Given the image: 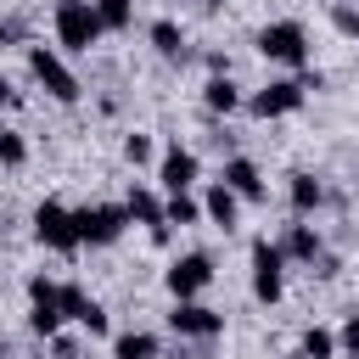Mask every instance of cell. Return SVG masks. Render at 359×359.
Here are the masks:
<instances>
[{
    "label": "cell",
    "instance_id": "obj_1",
    "mask_svg": "<svg viewBox=\"0 0 359 359\" xmlns=\"http://www.w3.org/2000/svg\"><path fill=\"white\" fill-rule=\"evenodd\" d=\"M252 45H258V56H264V62L292 67V73H303V67H309V56H314L309 28H303L297 17H275V22H264V28L252 34Z\"/></svg>",
    "mask_w": 359,
    "mask_h": 359
},
{
    "label": "cell",
    "instance_id": "obj_2",
    "mask_svg": "<svg viewBox=\"0 0 359 359\" xmlns=\"http://www.w3.org/2000/svg\"><path fill=\"white\" fill-rule=\"evenodd\" d=\"M50 28H56V45L62 50H73V56H84V50H95L101 45V11H95V0H56L50 6Z\"/></svg>",
    "mask_w": 359,
    "mask_h": 359
},
{
    "label": "cell",
    "instance_id": "obj_3",
    "mask_svg": "<svg viewBox=\"0 0 359 359\" xmlns=\"http://www.w3.org/2000/svg\"><path fill=\"white\" fill-rule=\"evenodd\" d=\"M28 73H34V84H39L50 101H62V107H73V101L84 95L79 73L62 62V50H56V45H28Z\"/></svg>",
    "mask_w": 359,
    "mask_h": 359
},
{
    "label": "cell",
    "instance_id": "obj_4",
    "mask_svg": "<svg viewBox=\"0 0 359 359\" xmlns=\"http://www.w3.org/2000/svg\"><path fill=\"white\" fill-rule=\"evenodd\" d=\"M247 264H252V297H258L264 309H275V303L286 297V252H280V241L258 236L252 252H247Z\"/></svg>",
    "mask_w": 359,
    "mask_h": 359
},
{
    "label": "cell",
    "instance_id": "obj_5",
    "mask_svg": "<svg viewBox=\"0 0 359 359\" xmlns=\"http://www.w3.org/2000/svg\"><path fill=\"white\" fill-rule=\"evenodd\" d=\"M73 224H79V241L84 247H112L135 219H129L123 202H84V208H73Z\"/></svg>",
    "mask_w": 359,
    "mask_h": 359
},
{
    "label": "cell",
    "instance_id": "obj_6",
    "mask_svg": "<svg viewBox=\"0 0 359 359\" xmlns=\"http://www.w3.org/2000/svg\"><path fill=\"white\" fill-rule=\"evenodd\" d=\"M34 241H39V247H50V252H79L84 241H79L73 208H67V202H56V196H45V202L34 208Z\"/></svg>",
    "mask_w": 359,
    "mask_h": 359
},
{
    "label": "cell",
    "instance_id": "obj_7",
    "mask_svg": "<svg viewBox=\"0 0 359 359\" xmlns=\"http://www.w3.org/2000/svg\"><path fill=\"white\" fill-rule=\"evenodd\" d=\"M303 101H309V90H303V84H297V73H292V79H269L264 90H252V95H247V112H252V118H264V123H275V118L303 112Z\"/></svg>",
    "mask_w": 359,
    "mask_h": 359
},
{
    "label": "cell",
    "instance_id": "obj_8",
    "mask_svg": "<svg viewBox=\"0 0 359 359\" xmlns=\"http://www.w3.org/2000/svg\"><path fill=\"white\" fill-rule=\"evenodd\" d=\"M163 286H168V297H174V303L202 297V292L213 286V258H208V252H180V258L163 269Z\"/></svg>",
    "mask_w": 359,
    "mask_h": 359
},
{
    "label": "cell",
    "instance_id": "obj_9",
    "mask_svg": "<svg viewBox=\"0 0 359 359\" xmlns=\"http://www.w3.org/2000/svg\"><path fill=\"white\" fill-rule=\"evenodd\" d=\"M168 331L185 337V342H213V337L224 331V314L208 309L202 297H191V303H174V309H168Z\"/></svg>",
    "mask_w": 359,
    "mask_h": 359
},
{
    "label": "cell",
    "instance_id": "obj_10",
    "mask_svg": "<svg viewBox=\"0 0 359 359\" xmlns=\"http://www.w3.org/2000/svg\"><path fill=\"white\" fill-rule=\"evenodd\" d=\"M56 303H62V314L79 325V331H90V337H112V320H107V309L79 286V280H62V292H56Z\"/></svg>",
    "mask_w": 359,
    "mask_h": 359
},
{
    "label": "cell",
    "instance_id": "obj_11",
    "mask_svg": "<svg viewBox=\"0 0 359 359\" xmlns=\"http://www.w3.org/2000/svg\"><path fill=\"white\" fill-rule=\"evenodd\" d=\"M196 180H202V157L174 140V146L157 157V185H163V196H168V191H191Z\"/></svg>",
    "mask_w": 359,
    "mask_h": 359
},
{
    "label": "cell",
    "instance_id": "obj_12",
    "mask_svg": "<svg viewBox=\"0 0 359 359\" xmlns=\"http://www.w3.org/2000/svg\"><path fill=\"white\" fill-rule=\"evenodd\" d=\"M123 208H129L135 224H146V236H151L157 247H168V230H174V224L163 219V196H157L151 185H129V191H123Z\"/></svg>",
    "mask_w": 359,
    "mask_h": 359
},
{
    "label": "cell",
    "instance_id": "obj_13",
    "mask_svg": "<svg viewBox=\"0 0 359 359\" xmlns=\"http://www.w3.org/2000/svg\"><path fill=\"white\" fill-rule=\"evenodd\" d=\"M219 180H224V185H230L241 202H264V196H269V185H264V168H258L252 157H224Z\"/></svg>",
    "mask_w": 359,
    "mask_h": 359
},
{
    "label": "cell",
    "instance_id": "obj_14",
    "mask_svg": "<svg viewBox=\"0 0 359 359\" xmlns=\"http://www.w3.org/2000/svg\"><path fill=\"white\" fill-rule=\"evenodd\" d=\"M202 219H208L213 230H236V224H241V196H236L224 180H213V185L202 191Z\"/></svg>",
    "mask_w": 359,
    "mask_h": 359
},
{
    "label": "cell",
    "instance_id": "obj_15",
    "mask_svg": "<svg viewBox=\"0 0 359 359\" xmlns=\"http://www.w3.org/2000/svg\"><path fill=\"white\" fill-rule=\"evenodd\" d=\"M280 252H286V264H320V252H325V236H320L309 219H297V224H286V241H280Z\"/></svg>",
    "mask_w": 359,
    "mask_h": 359
},
{
    "label": "cell",
    "instance_id": "obj_16",
    "mask_svg": "<svg viewBox=\"0 0 359 359\" xmlns=\"http://www.w3.org/2000/svg\"><path fill=\"white\" fill-rule=\"evenodd\" d=\"M202 107L219 112V118H230V112L247 107V95H241V84H236L230 73H208V84H202Z\"/></svg>",
    "mask_w": 359,
    "mask_h": 359
},
{
    "label": "cell",
    "instance_id": "obj_17",
    "mask_svg": "<svg viewBox=\"0 0 359 359\" xmlns=\"http://www.w3.org/2000/svg\"><path fill=\"white\" fill-rule=\"evenodd\" d=\"M146 39H151V50H157L163 62H185V56H191V39H185V28H180L174 17H157V22L146 28Z\"/></svg>",
    "mask_w": 359,
    "mask_h": 359
},
{
    "label": "cell",
    "instance_id": "obj_18",
    "mask_svg": "<svg viewBox=\"0 0 359 359\" xmlns=\"http://www.w3.org/2000/svg\"><path fill=\"white\" fill-rule=\"evenodd\" d=\"M286 202H292V213H297V219H309V213H320V208H325V185H320L314 174H303V168H297V174H286Z\"/></svg>",
    "mask_w": 359,
    "mask_h": 359
},
{
    "label": "cell",
    "instance_id": "obj_19",
    "mask_svg": "<svg viewBox=\"0 0 359 359\" xmlns=\"http://www.w3.org/2000/svg\"><path fill=\"white\" fill-rule=\"evenodd\" d=\"M163 219L180 224V230L202 224V196H196V191H168V196H163Z\"/></svg>",
    "mask_w": 359,
    "mask_h": 359
},
{
    "label": "cell",
    "instance_id": "obj_20",
    "mask_svg": "<svg viewBox=\"0 0 359 359\" xmlns=\"http://www.w3.org/2000/svg\"><path fill=\"white\" fill-rule=\"evenodd\" d=\"M157 353H163V342L151 331H118L112 337V359H157Z\"/></svg>",
    "mask_w": 359,
    "mask_h": 359
},
{
    "label": "cell",
    "instance_id": "obj_21",
    "mask_svg": "<svg viewBox=\"0 0 359 359\" xmlns=\"http://www.w3.org/2000/svg\"><path fill=\"white\" fill-rule=\"evenodd\" d=\"M62 325H67V314H62L56 297H50V303H28V331H34V337L50 342V337H62Z\"/></svg>",
    "mask_w": 359,
    "mask_h": 359
},
{
    "label": "cell",
    "instance_id": "obj_22",
    "mask_svg": "<svg viewBox=\"0 0 359 359\" xmlns=\"http://www.w3.org/2000/svg\"><path fill=\"white\" fill-rule=\"evenodd\" d=\"M297 353H303V359H337L342 348H337V331H331V325H303Z\"/></svg>",
    "mask_w": 359,
    "mask_h": 359
},
{
    "label": "cell",
    "instance_id": "obj_23",
    "mask_svg": "<svg viewBox=\"0 0 359 359\" xmlns=\"http://www.w3.org/2000/svg\"><path fill=\"white\" fill-rule=\"evenodd\" d=\"M118 151H123V163H129V168H146V163H157V157H163V151L151 146V135H146V129H129Z\"/></svg>",
    "mask_w": 359,
    "mask_h": 359
},
{
    "label": "cell",
    "instance_id": "obj_24",
    "mask_svg": "<svg viewBox=\"0 0 359 359\" xmlns=\"http://www.w3.org/2000/svg\"><path fill=\"white\" fill-rule=\"evenodd\" d=\"M95 11H101V28L107 34H123L135 22V0H95Z\"/></svg>",
    "mask_w": 359,
    "mask_h": 359
},
{
    "label": "cell",
    "instance_id": "obj_25",
    "mask_svg": "<svg viewBox=\"0 0 359 359\" xmlns=\"http://www.w3.org/2000/svg\"><path fill=\"white\" fill-rule=\"evenodd\" d=\"M0 163H6V168H22V163H28V140H22V129H0Z\"/></svg>",
    "mask_w": 359,
    "mask_h": 359
},
{
    "label": "cell",
    "instance_id": "obj_26",
    "mask_svg": "<svg viewBox=\"0 0 359 359\" xmlns=\"http://www.w3.org/2000/svg\"><path fill=\"white\" fill-rule=\"evenodd\" d=\"M337 348H342L348 359H359V309L342 320V331H337Z\"/></svg>",
    "mask_w": 359,
    "mask_h": 359
},
{
    "label": "cell",
    "instance_id": "obj_27",
    "mask_svg": "<svg viewBox=\"0 0 359 359\" xmlns=\"http://www.w3.org/2000/svg\"><path fill=\"white\" fill-rule=\"evenodd\" d=\"M56 292H62V286H56L50 275H28V303H50Z\"/></svg>",
    "mask_w": 359,
    "mask_h": 359
},
{
    "label": "cell",
    "instance_id": "obj_28",
    "mask_svg": "<svg viewBox=\"0 0 359 359\" xmlns=\"http://www.w3.org/2000/svg\"><path fill=\"white\" fill-rule=\"evenodd\" d=\"M331 22H337L348 39H359V6H337V11H331Z\"/></svg>",
    "mask_w": 359,
    "mask_h": 359
},
{
    "label": "cell",
    "instance_id": "obj_29",
    "mask_svg": "<svg viewBox=\"0 0 359 359\" xmlns=\"http://www.w3.org/2000/svg\"><path fill=\"white\" fill-rule=\"evenodd\" d=\"M79 337H50V359H79Z\"/></svg>",
    "mask_w": 359,
    "mask_h": 359
},
{
    "label": "cell",
    "instance_id": "obj_30",
    "mask_svg": "<svg viewBox=\"0 0 359 359\" xmlns=\"http://www.w3.org/2000/svg\"><path fill=\"white\" fill-rule=\"evenodd\" d=\"M297 84H303V90H325V73H320V67H303Z\"/></svg>",
    "mask_w": 359,
    "mask_h": 359
},
{
    "label": "cell",
    "instance_id": "obj_31",
    "mask_svg": "<svg viewBox=\"0 0 359 359\" xmlns=\"http://www.w3.org/2000/svg\"><path fill=\"white\" fill-rule=\"evenodd\" d=\"M0 39H6V45L22 39V17H6V22H0Z\"/></svg>",
    "mask_w": 359,
    "mask_h": 359
},
{
    "label": "cell",
    "instance_id": "obj_32",
    "mask_svg": "<svg viewBox=\"0 0 359 359\" xmlns=\"http://www.w3.org/2000/svg\"><path fill=\"white\" fill-rule=\"evenodd\" d=\"M208 73H230V56L224 50H208Z\"/></svg>",
    "mask_w": 359,
    "mask_h": 359
},
{
    "label": "cell",
    "instance_id": "obj_33",
    "mask_svg": "<svg viewBox=\"0 0 359 359\" xmlns=\"http://www.w3.org/2000/svg\"><path fill=\"white\" fill-rule=\"evenodd\" d=\"M11 101H17V90H11V79L0 73V107H11Z\"/></svg>",
    "mask_w": 359,
    "mask_h": 359
},
{
    "label": "cell",
    "instance_id": "obj_34",
    "mask_svg": "<svg viewBox=\"0 0 359 359\" xmlns=\"http://www.w3.org/2000/svg\"><path fill=\"white\" fill-rule=\"evenodd\" d=\"M337 6H359V0H337Z\"/></svg>",
    "mask_w": 359,
    "mask_h": 359
},
{
    "label": "cell",
    "instance_id": "obj_35",
    "mask_svg": "<svg viewBox=\"0 0 359 359\" xmlns=\"http://www.w3.org/2000/svg\"><path fill=\"white\" fill-rule=\"evenodd\" d=\"M286 359H303V353H286Z\"/></svg>",
    "mask_w": 359,
    "mask_h": 359
}]
</instances>
